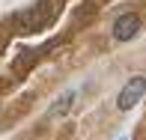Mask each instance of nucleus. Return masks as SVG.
I'll use <instances>...</instances> for the list:
<instances>
[{
    "label": "nucleus",
    "instance_id": "1",
    "mask_svg": "<svg viewBox=\"0 0 146 140\" xmlns=\"http://www.w3.org/2000/svg\"><path fill=\"white\" fill-rule=\"evenodd\" d=\"M143 92H146V78L143 75H131L128 81L122 84V90H119V96H116V110H131L137 102L143 98Z\"/></svg>",
    "mask_w": 146,
    "mask_h": 140
},
{
    "label": "nucleus",
    "instance_id": "2",
    "mask_svg": "<svg viewBox=\"0 0 146 140\" xmlns=\"http://www.w3.org/2000/svg\"><path fill=\"white\" fill-rule=\"evenodd\" d=\"M140 15L137 12H125V15H119L113 21V39L116 42H131V39L140 33Z\"/></svg>",
    "mask_w": 146,
    "mask_h": 140
},
{
    "label": "nucleus",
    "instance_id": "3",
    "mask_svg": "<svg viewBox=\"0 0 146 140\" xmlns=\"http://www.w3.org/2000/svg\"><path fill=\"white\" fill-rule=\"evenodd\" d=\"M75 102H78V90H63V92L54 98V104L48 107V113H45V116H48V119H63L66 113H72Z\"/></svg>",
    "mask_w": 146,
    "mask_h": 140
},
{
    "label": "nucleus",
    "instance_id": "4",
    "mask_svg": "<svg viewBox=\"0 0 146 140\" xmlns=\"http://www.w3.org/2000/svg\"><path fill=\"white\" fill-rule=\"evenodd\" d=\"M119 140H128V137H119Z\"/></svg>",
    "mask_w": 146,
    "mask_h": 140
}]
</instances>
